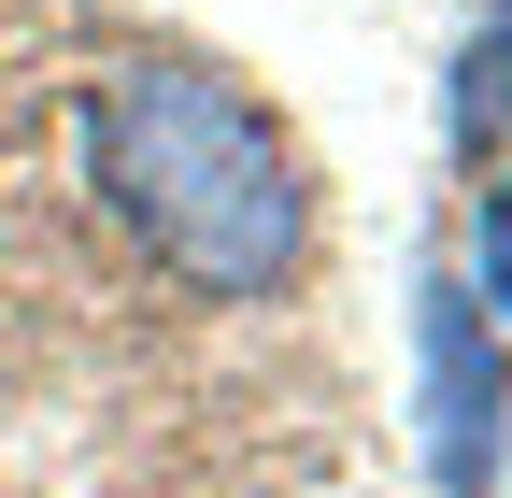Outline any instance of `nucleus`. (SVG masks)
Here are the masks:
<instances>
[{"instance_id": "7ed1b4c3", "label": "nucleus", "mask_w": 512, "mask_h": 498, "mask_svg": "<svg viewBox=\"0 0 512 498\" xmlns=\"http://www.w3.org/2000/svg\"><path fill=\"white\" fill-rule=\"evenodd\" d=\"M512 129V0L470 29V57H456V143H498Z\"/></svg>"}, {"instance_id": "f257e3e1", "label": "nucleus", "mask_w": 512, "mask_h": 498, "mask_svg": "<svg viewBox=\"0 0 512 498\" xmlns=\"http://www.w3.org/2000/svg\"><path fill=\"white\" fill-rule=\"evenodd\" d=\"M86 171L185 299H271L313 257L299 143L200 57H114L86 100Z\"/></svg>"}, {"instance_id": "20e7f679", "label": "nucleus", "mask_w": 512, "mask_h": 498, "mask_svg": "<svg viewBox=\"0 0 512 498\" xmlns=\"http://www.w3.org/2000/svg\"><path fill=\"white\" fill-rule=\"evenodd\" d=\"M470 299L512 314V185H484V285H470Z\"/></svg>"}, {"instance_id": "f03ea898", "label": "nucleus", "mask_w": 512, "mask_h": 498, "mask_svg": "<svg viewBox=\"0 0 512 498\" xmlns=\"http://www.w3.org/2000/svg\"><path fill=\"white\" fill-rule=\"evenodd\" d=\"M413 370H427V470H441V498H484L512 399H498V342H484L470 271H413Z\"/></svg>"}]
</instances>
